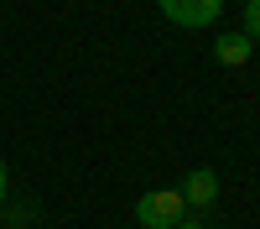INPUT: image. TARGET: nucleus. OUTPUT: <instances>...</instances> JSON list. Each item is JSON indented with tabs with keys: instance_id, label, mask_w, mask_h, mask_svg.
I'll use <instances>...</instances> for the list:
<instances>
[{
	"instance_id": "f257e3e1",
	"label": "nucleus",
	"mask_w": 260,
	"mask_h": 229,
	"mask_svg": "<svg viewBox=\"0 0 260 229\" xmlns=\"http://www.w3.org/2000/svg\"><path fill=\"white\" fill-rule=\"evenodd\" d=\"M182 219H187V203H182L177 187L141 193V203H136V224H146V229H177Z\"/></svg>"
},
{
	"instance_id": "f03ea898",
	"label": "nucleus",
	"mask_w": 260,
	"mask_h": 229,
	"mask_svg": "<svg viewBox=\"0 0 260 229\" xmlns=\"http://www.w3.org/2000/svg\"><path fill=\"white\" fill-rule=\"evenodd\" d=\"M156 6H161L167 21H177V26L198 31V26H213V21H219L224 0H156Z\"/></svg>"
},
{
	"instance_id": "7ed1b4c3",
	"label": "nucleus",
	"mask_w": 260,
	"mask_h": 229,
	"mask_svg": "<svg viewBox=\"0 0 260 229\" xmlns=\"http://www.w3.org/2000/svg\"><path fill=\"white\" fill-rule=\"evenodd\" d=\"M177 193H182L187 208H213V198H219V172H213V167H192Z\"/></svg>"
},
{
	"instance_id": "20e7f679",
	"label": "nucleus",
	"mask_w": 260,
	"mask_h": 229,
	"mask_svg": "<svg viewBox=\"0 0 260 229\" xmlns=\"http://www.w3.org/2000/svg\"><path fill=\"white\" fill-rule=\"evenodd\" d=\"M250 47H255V42H250L245 31H219V42H213V57H219L224 68H245V62H250Z\"/></svg>"
},
{
	"instance_id": "39448f33",
	"label": "nucleus",
	"mask_w": 260,
	"mask_h": 229,
	"mask_svg": "<svg viewBox=\"0 0 260 229\" xmlns=\"http://www.w3.org/2000/svg\"><path fill=\"white\" fill-rule=\"evenodd\" d=\"M240 31L250 42H260V0H245V21H240Z\"/></svg>"
},
{
	"instance_id": "423d86ee",
	"label": "nucleus",
	"mask_w": 260,
	"mask_h": 229,
	"mask_svg": "<svg viewBox=\"0 0 260 229\" xmlns=\"http://www.w3.org/2000/svg\"><path fill=\"white\" fill-rule=\"evenodd\" d=\"M6 193H11V177H6V161H0V203H6Z\"/></svg>"
},
{
	"instance_id": "0eeeda50",
	"label": "nucleus",
	"mask_w": 260,
	"mask_h": 229,
	"mask_svg": "<svg viewBox=\"0 0 260 229\" xmlns=\"http://www.w3.org/2000/svg\"><path fill=\"white\" fill-rule=\"evenodd\" d=\"M177 229H203V224H192V219H182V224H177Z\"/></svg>"
}]
</instances>
